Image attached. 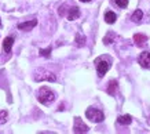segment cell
<instances>
[{
	"label": "cell",
	"instance_id": "cell-1",
	"mask_svg": "<svg viewBox=\"0 0 150 134\" xmlns=\"http://www.w3.org/2000/svg\"><path fill=\"white\" fill-rule=\"evenodd\" d=\"M95 66H96V72H98V76L99 78H103L105 73L110 69L112 66V58L108 56H102L99 58L95 60Z\"/></svg>",
	"mask_w": 150,
	"mask_h": 134
},
{
	"label": "cell",
	"instance_id": "cell-2",
	"mask_svg": "<svg viewBox=\"0 0 150 134\" xmlns=\"http://www.w3.org/2000/svg\"><path fill=\"white\" fill-rule=\"evenodd\" d=\"M37 100L39 102H41L43 105H50L51 102L55 100V94L51 91L48 87H41L37 91Z\"/></svg>",
	"mask_w": 150,
	"mask_h": 134
},
{
	"label": "cell",
	"instance_id": "cell-3",
	"mask_svg": "<svg viewBox=\"0 0 150 134\" xmlns=\"http://www.w3.org/2000/svg\"><path fill=\"white\" fill-rule=\"evenodd\" d=\"M86 116H87V119H90L91 122H94V123H100V122L105 119L103 112L99 111V109H96V108H92V106L86 111Z\"/></svg>",
	"mask_w": 150,
	"mask_h": 134
},
{
	"label": "cell",
	"instance_id": "cell-4",
	"mask_svg": "<svg viewBox=\"0 0 150 134\" xmlns=\"http://www.w3.org/2000/svg\"><path fill=\"white\" fill-rule=\"evenodd\" d=\"M35 80L36 82H43V80H47V82H55L57 78H55V75L52 72H48L46 69H39L36 71V73H35Z\"/></svg>",
	"mask_w": 150,
	"mask_h": 134
},
{
	"label": "cell",
	"instance_id": "cell-5",
	"mask_svg": "<svg viewBox=\"0 0 150 134\" xmlns=\"http://www.w3.org/2000/svg\"><path fill=\"white\" fill-rule=\"evenodd\" d=\"M138 62L141 65L142 68H145V69H150V53L149 51H143L139 54L138 57Z\"/></svg>",
	"mask_w": 150,
	"mask_h": 134
},
{
	"label": "cell",
	"instance_id": "cell-6",
	"mask_svg": "<svg viewBox=\"0 0 150 134\" xmlns=\"http://www.w3.org/2000/svg\"><path fill=\"white\" fill-rule=\"evenodd\" d=\"M73 131H74V133H87V131H88V126H87L80 118H74Z\"/></svg>",
	"mask_w": 150,
	"mask_h": 134
},
{
	"label": "cell",
	"instance_id": "cell-7",
	"mask_svg": "<svg viewBox=\"0 0 150 134\" xmlns=\"http://www.w3.org/2000/svg\"><path fill=\"white\" fill-rule=\"evenodd\" d=\"M36 25H37L36 19H30V21H26V22L18 24V29L19 31H25V32H28V31H32Z\"/></svg>",
	"mask_w": 150,
	"mask_h": 134
},
{
	"label": "cell",
	"instance_id": "cell-8",
	"mask_svg": "<svg viewBox=\"0 0 150 134\" xmlns=\"http://www.w3.org/2000/svg\"><path fill=\"white\" fill-rule=\"evenodd\" d=\"M80 17V10L79 7H70L68 11V14H66V18L69 21H74V19H77Z\"/></svg>",
	"mask_w": 150,
	"mask_h": 134
},
{
	"label": "cell",
	"instance_id": "cell-9",
	"mask_svg": "<svg viewBox=\"0 0 150 134\" xmlns=\"http://www.w3.org/2000/svg\"><path fill=\"white\" fill-rule=\"evenodd\" d=\"M134 42L139 47L145 46L146 42H147V36H146V35H142V33H135V35H134Z\"/></svg>",
	"mask_w": 150,
	"mask_h": 134
},
{
	"label": "cell",
	"instance_id": "cell-10",
	"mask_svg": "<svg viewBox=\"0 0 150 134\" xmlns=\"http://www.w3.org/2000/svg\"><path fill=\"white\" fill-rule=\"evenodd\" d=\"M116 19H117V15L114 14L113 11H106V13H105V22L114 24L116 22Z\"/></svg>",
	"mask_w": 150,
	"mask_h": 134
},
{
	"label": "cell",
	"instance_id": "cell-11",
	"mask_svg": "<svg viewBox=\"0 0 150 134\" xmlns=\"http://www.w3.org/2000/svg\"><path fill=\"white\" fill-rule=\"evenodd\" d=\"M13 44H14V39H13V37H10V36L6 37L4 42H3V48H4L6 53H10V51H11Z\"/></svg>",
	"mask_w": 150,
	"mask_h": 134
},
{
	"label": "cell",
	"instance_id": "cell-12",
	"mask_svg": "<svg viewBox=\"0 0 150 134\" xmlns=\"http://www.w3.org/2000/svg\"><path fill=\"white\" fill-rule=\"evenodd\" d=\"M132 122V116L131 115H123V116H118L117 123L118 125H129Z\"/></svg>",
	"mask_w": 150,
	"mask_h": 134
},
{
	"label": "cell",
	"instance_id": "cell-13",
	"mask_svg": "<svg viewBox=\"0 0 150 134\" xmlns=\"http://www.w3.org/2000/svg\"><path fill=\"white\" fill-rule=\"evenodd\" d=\"M116 90H117V82H116V80H110V82H109V86H108V88H106L108 94H110V96H114V94H116Z\"/></svg>",
	"mask_w": 150,
	"mask_h": 134
},
{
	"label": "cell",
	"instance_id": "cell-14",
	"mask_svg": "<svg viewBox=\"0 0 150 134\" xmlns=\"http://www.w3.org/2000/svg\"><path fill=\"white\" fill-rule=\"evenodd\" d=\"M74 42H76V46L77 47H83L86 44V36L83 35V33H77L76 35V39H74Z\"/></svg>",
	"mask_w": 150,
	"mask_h": 134
},
{
	"label": "cell",
	"instance_id": "cell-15",
	"mask_svg": "<svg viewBox=\"0 0 150 134\" xmlns=\"http://www.w3.org/2000/svg\"><path fill=\"white\" fill-rule=\"evenodd\" d=\"M142 17H143L142 10H135V11H134V14H132V17H131V19H132V22H141Z\"/></svg>",
	"mask_w": 150,
	"mask_h": 134
},
{
	"label": "cell",
	"instance_id": "cell-16",
	"mask_svg": "<svg viewBox=\"0 0 150 134\" xmlns=\"http://www.w3.org/2000/svg\"><path fill=\"white\" fill-rule=\"evenodd\" d=\"M114 40H116V35H114V32H109L106 36L103 37V43H105V44H112Z\"/></svg>",
	"mask_w": 150,
	"mask_h": 134
},
{
	"label": "cell",
	"instance_id": "cell-17",
	"mask_svg": "<svg viewBox=\"0 0 150 134\" xmlns=\"http://www.w3.org/2000/svg\"><path fill=\"white\" fill-rule=\"evenodd\" d=\"M7 116H8V113H7V111H0V125H3V123H6L7 122Z\"/></svg>",
	"mask_w": 150,
	"mask_h": 134
},
{
	"label": "cell",
	"instance_id": "cell-18",
	"mask_svg": "<svg viewBox=\"0 0 150 134\" xmlns=\"http://www.w3.org/2000/svg\"><path fill=\"white\" fill-rule=\"evenodd\" d=\"M116 1V4L120 7V9H125L128 6V0H114Z\"/></svg>",
	"mask_w": 150,
	"mask_h": 134
},
{
	"label": "cell",
	"instance_id": "cell-19",
	"mask_svg": "<svg viewBox=\"0 0 150 134\" xmlns=\"http://www.w3.org/2000/svg\"><path fill=\"white\" fill-rule=\"evenodd\" d=\"M50 54H51V47H47V48L40 50V56H43V57H50Z\"/></svg>",
	"mask_w": 150,
	"mask_h": 134
},
{
	"label": "cell",
	"instance_id": "cell-20",
	"mask_svg": "<svg viewBox=\"0 0 150 134\" xmlns=\"http://www.w3.org/2000/svg\"><path fill=\"white\" fill-rule=\"evenodd\" d=\"M80 1H83V3H88V1H91V0H80Z\"/></svg>",
	"mask_w": 150,
	"mask_h": 134
},
{
	"label": "cell",
	"instance_id": "cell-21",
	"mask_svg": "<svg viewBox=\"0 0 150 134\" xmlns=\"http://www.w3.org/2000/svg\"><path fill=\"white\" fill-rule=\"evenodd\" d=\"M0 28H1V21H0Z\"/></svg>",
	"mask_w": 150,
	"mask_h": 134
}]
</instances>
